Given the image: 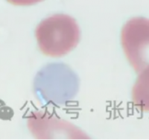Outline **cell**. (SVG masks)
<instances>
[{
  "label": "cell",
  "mask_w": 149,
  "mask_h": 140,
  "mask_svg": "<svg viewBox=\"0 0 149 140\" xmlns=\"http://www.w3.org/2000/svg\"><path fill=\"white\" fill-rule=\"evenodd\" d=\"M35 37L41 52L60 58L71 52L80 41V29L74 18L55 14L45 19L35 29Z\"/></svg>",
  "instance_id": "cell-1"
},
{
  "label": "cell",
  "mask_w": 149,
  "mask_h": 140,
  "mask_svg": "<svg viewBox=\"0 0 149 140\" xmlns=\"http://www.w3.org/2000/svg\"><path fill=\"white\" fill-rule=\"evenodd\" d=\"M134 106L139 111L149 113V66L138 75L131 92Z\"/></svg>",
  "instance_id": "cell-3"
},
{
  "label": "cell",
  "mask_w": 149,
  "mask_h": 140,
  "mask_svg": "<svg viewBox=\"0 0 149 140\" xmlns=\"http://www.w3.org/2000/svg\"><path fill=\"white\" fill-rule=\"evenodd\" d=\"M9 3L17 6H28L37 4L43 0H6Z\"/></svg>",
  "instance_id": "cell-4"
},
{
  "label": "cell",
  "mask_w": 149,
  "mask_h": 140,
  "mask_svg": "<svg viewBox=\"0 0 149 140\" xmlns=\"http://www.w3.org/2000/svg\"><path fill=\"white\" fill-rule=\"evenodd\" d=\"M121 42L127 61L137 74L149 66V19L134 17L122 29Z\"/></svg>",
  "instance_id": "cell-2"
}]
</instances>
